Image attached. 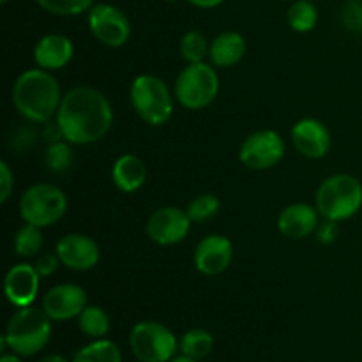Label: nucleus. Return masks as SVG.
<instances>
[{"label": "nucleus", "mask_w": 362, "mask_h": 362, "mask_svg": "<svg viewBox=\"0 0 362 362\" xmlns=\"http://www.w3.org/2000/svg\"><path fill=\"white\" fill-rule=\"evenodd\" d=\"M64 140L87 145L101 140L113 124V110L103 92L92 87H74L62 98L57 112Z\"/></svg>", "instance_id": "1"}, {"label": "nucleus", "mask_w": 362, "mask_h": 362, "mask_svg": "<svg viewBox=\"0 0 362 362\" xmlns=\"http://www.w3.org/2000/svg\"><path fill=\"white\" fill-rule=\"evenodd\" d=\"M13 103L30 122H49L62 103L59 81L46 69L25 71L14 81Z\"/></svg>", "instance_id": "2"}, {"label": "nucleus", "mask_w": 362, "mask_h": 362, "mask_svg": "<svg viewBox=\"0 0 362 362\" xmlns=\"http://www.w3.org/2000/svg\"><path fill=\"white\" fill-rule=\"evenodd\" d=\"M4 338L7 346L18 356H35L52 338V318L39 308H20L11 317Z\"/></svg>", "instance_id": "3"}, {"label": "nucleus", "mask_w": 362, "mask_h": 362, "mask_svg": "<svg viewBox=\"0 0 362 362\" xmlns=\"http://www.w3.org/2000/svg\"><path fill=\"white\" fill-rule=\"evenodd\" d=\"M362 207V184L349 173H336L320 184L317 191V209L324 219L345 221Z\"/></svg>", "instance_id": "4"}, {"label": "nucleus", "mask_w": 362, "mask_h": 362, "mask_svg": "<svg viewBox=\"0 0 362 362\" xmlns=\"http://www.w3.org/2000/svg\"><path fill=\"white\" fill-rule=\"evenodd\" d=\"M129 98L138 117L151 126H163L172 117L173 99L168 85L154 74L134 78Z\"/></svg>", "instance_id": "5"}, {"label": "nucleus", "mask_w": 362, "mask_h": 362, "mask_svg": "<svg viewBox=\"0 0 362 362\" xmlns=\"http://www.w3.org/2000/svg\"><path fill=\"white\" fill-rule=\"evenodd\" d=\"M67 198L55 184H34L23 193L20 200L21 219L39 228L52 226L66 214Z\"/></svg>", "instance_id": "6"}, {"label": "nucleus", "mask_w": 362, "mask_h": 362, "mask_svg": "<svg viewBox=\"0 0 362 362\" xmlns=\"http://www.w3.org/2000/svg\"><path fill=\"white\" fill-rule=\"evenodd\" d=\"M219 92V78L212 66L205 62L189 64L175 81V98L184 108H207Z\"/></svg>", "instance_id": "7"}, {"label": "nucleus", "mask_w": 362, "mask_h": 362, "mask_svg": "<svg viewBox=\"0 0 362 362\" xmlns=\"http://www.w3.org/2000/svg\"><path fill=\"white\" fill-rule=\"evenodd\" d=\"M129 346L140 362H170L175 356L177 339L166 325L145 320L131 331Z\"/></svg>", "instance_id": "8"}, {"label": "nucleus", "mask_w": 362, "mask_h": 362, "mask_svg": "<svg viewBox=\"0 0 362 362\" xmlns=\"http://www.w3.org/2000/svg\"><path fill=\"white\" fill-rule=\"evenodd\" d=\"M88 28L99 42L110 48L124 46L131 37L129 18L112 4H94L90 7Z\"/></svg>", "instance_id": "9"}, {"label": "nucleus", "mask_w": 362, "mask_h": 362, "mask_svg": "<svg viewBox=\"0 0 362 362\" xmlns=\"http://www.w3.org/2000/svg\"><path fill=\"white\" fill-rule=\"evenodd\" d=\"M239 158L251 170H269L285 158V140L272 129L250 134L240 145Z\"/></svg>", "instance_id": "10"}, {"label": "nucleus", "mask_w": 362, "mask_h": 362, "mask_svg": "<svg viewBox=\"0 0 362 362\" xmlns=\"http://www.w3.org/2000/svg\"><path fill=\"white\" fill-rule=\"evenodd\" d=\"M191 228L187 212L179 207H161L147 221V235L159 246H173L186 239Z\"/></svg>", "instance_id": "11"}, {"label": "nucleus", "mask_w": 362, "mask_h": 362, "mask_svg": "<svg viewBox=\"0 0 362 362\" xmlns=\"http://www.w3.org/2000/svg\"><path fill=\"white\" fill-rule=\"evenodd\" d=\"M85 308H87V293L81 286L73 283L53 286L42 299V310L53 322H66L80 317Z\"/></svg>", "instance_id": "12"}, {"label": "nucleus", "mask_w": 362, "mask_h": 362, "mask_svg": "<svg viewBox=\"0 0 362 362\" xmlns=\"http://www.w3.org/2000/svg\"><path fill=\"white\" fill-rule=\"evenodd\" d=\"M233 258V246L230 239L219 233L204 237L194 247V267L205 276H218L230 267Z\"/></svg>", "instance_id": "13"}, {"label": "nucleus", "mask_w": 362, "mask_h": 362, "mask_svg": "<svg viewBox=\"0 0 362 362\" xmlns=\"http://www.w3.org/2000/svg\"><path fill=\"white\" fill-rule=\"evenodd\" d=\"M57 255L62 265L71 271H90L98 265L99 246L92 237L83 233H67L57 243Z\"/></svg>", "instance_id": "14"}, {"label": "nucleus", "mask_w": 362, "mask_h": 362, "mask_svg": "<svg viewBox=\"0 0 362 362\" xmlns=\"http://www.w3.org/2000/svg\"><path fill=\"white\" fill-rule=\"evenodd\" d=\"M292 144L304 158L320 159L331 151V133L327 126L318 119H300L292 127Z\"/></svg>", "instance_id": "15"}, {"label": "nucleus", "mask_w": 362, "mask_h": 362, "mask_svg": "<svg viewBox=\"0 0 362 362\" xmlns=\"http://www.w3.org/2000/svg\"><path fill=\"white\" fill-rule=\"evenodd\" d=\"M39 272L30 264H18L7 271L4 281V292L7 300L16 308L32 306L37 297Z\"/></svg>", "instance_id": "16"}, {"label": "nucleus", "mask_w": 362, "mask_h": 362, "mask_svg": "<svg viewBox=\"0 0 362 362\" xmlns=\"http://www.w3.org/2000/svg\"><path fill=\"white\" fill-rule=\"evenodd\" d=\"M74 46L67 35L46 34L35 42L34 60L41 69L59 71L71 62Z\"/></svg>", "instance_id": "17"}, {"label": "nucleus", "mask_w": 362, "mask_h": 362, "mask_svg": "<svg viewBox=\"0 0 362 362\" xmlns=\"http://www.w3.org/2000/svg\"><path fill=\"white\" fill-rule=\"evenodd\" d=\"M318 209L308 204H292L278 218V230L288 239H304L318 226Z\"/></svg>", "instance_id": "18"}, {"label": "nucleus", "mask_w": 362, "mask_h": 362, "mask_svg": "<svg viewBox=\"0 0 362 362\" xmlns=\"http://www.w3.org/2000/svg\"><path fill=\"white\" fill-rule=\"evenodd\" d=\"M246 55V41L239 32L226 30L216 35L211 42L209 57L216 67H232Z\"/></svg>", "instance_id": "19"}, {"label": "nucleus", "mask_w": 362, "mask_h": 362, "mask_svg": "<svg viewBox=\"0 0 362 362\" xmlns=\"http://www.w3.org/2000/svg\"><path fill=\"white\" fill-rule=\"evenodd\" d=\"M147 179V166L138 156L124 154L115 161L112 170V180L117 189L124 193H134Z\"/></svg>", "instance_id": "20"}, {"label": "nucleus", "mask_w": 362, "mask_h": 362, "mask_svg": "<svg viewBox=\"0 0 362 362\" xmlns=\"http://www.w3.org/2000/svg\"><path fill=\"white\" fill-rule=\"evenodd\" d=\"M71 362H122V354L110 339H95L81 346Z\"/></svg>", "instance_id": "21"}, {"label": "nucleus", "mask_w": 362, "mask_h": 362, "mask_svg": "<svg viewBox=\"0 0 362 362\" xmlns=\"http://www.w3.org/2000/svg\"><path fill=\"white\" fill-rule=\"evenodd\" d=\"M78 325L88 338L103 339L110 332V317L103 308L87 306L78 317Z\"/></svg>", "instance_id": "22"}, {"label": "nucleus", "mask_w": 362, "mask_h": 362, "mask_svg": "<svg viewBox=\"0 0 362 362\" xmlns=\"http://www.w3.org/2000/svg\"><path fill=\"white\" fill-rule=\"evenodd\" d=\"M286 20H288V25L292 30L304 34V32H310L317 27L318 11L311 0H296L288 7Z\"/></svg>", "instance_id": "23"}, {"label": "nucleus", "mask_w": 362, "mask_h": 362, "mask_svg": "<svg viewBox=\"0 0 362 362\" xmlns=\"http://www.w3.org/2000/svg\"><path fill=\"white\" fill-rule=\"evenodd\" d=\"M214 349V338L205 329H191L180 339V350L191 359H204Z\"/></svg>", "instance_id": "24"}, {"label": "nucleus", "mask_w": 362, "mask_h": 362, "mask_svg": "<svg viewBox=\"0 0 362 362\" xmlns=\"http://www.w3.org/2000/svg\"><path fill=\"white\" fill-rule=\"evenodd\" d=\"M42 247V233L41 228L35 225L25 223L14 235V251L18 257L32 258L39 255Z\"/></svg>", "instance_id": "25"}, {"label": "nucleus", "mask_w": 362, "mask_h": 362, "mask_svg": "<svg viewBox=\"0 0 362 362\" xmlns=\"http://www.w3.org/2000/svg\"><path fill=\"white\" fill-rule=\"evenodd\" d=\"M209 49L211 45L207 42V37L198 30L187 32L180 39V55L187 64L204 62L205 57L209 55Z\"/></svg>", "instance_id": "26"}, {"label": "nucleus", "mask_w": 362, "mask_h": 362, "mask_svg": "<svg viewBox=\"0 0 362 362\" xmlns=\"http://www.w3.org/2000/svg\"><path fill=\"white\" fill-rule=\"evenodd\" d=\"M219 207H221V202L216 194L205 193L200 194V197L193 198L187 205L186 212L189 216L191 223H198V225H204V223L211 221L216 214L219 212Z\"/></svg>", "instance_id": "27"}, {"label": "nucleus", "mask_w": 362, "mask_h": 362, "mask_svg": "<svg viewBox=\"0 0 362 362\" xmlns=\"http://www.w3.org/2000/svg\"><path fill=\"white\" fill-rule=\"evenodd\" d=\"M45 161L52 173L60 175V173L69 172L74 161V156L69 147V141L60 140V141H55V144H49L48 148H46Z\"/></svg>", "instance_id": "28"}, {"label": "nucleus", "mask_w": 362, "mask_h": 362, "mask_svg": "<svg viewBox=\"0 0 362 362\" xmlns=\"http://www.w3.org/2000/svg\"><path fill=\"white\" fill-rule=\"evenodd\" d=\"M39 7L57 16H76V14L90 11L94 0H35Z\"/></svg>", "instance_id": "29"}, {"label": "nucleus", "mask_w": 362, "mask_h": 362, "mask_svg": "<svg viewBox=\"0 0 362 362\" xmlns=\"http://www.w3.org/2000/svg\"><path fill=\"white\" fill-rule=\"evenodd\" d=\"M341 21L345 28L352 32L362 30V4L359 0H349L341 11Z\"/></svg>", "instance_id": "30"}, {"label": "nucleus", "mask_w": 362, "mask_h": 362, "mask_svg": "<svg viewBox=\"0 0 362 362\" xmlns=\"http://www.w3.org/2000/svg\"><path fill=\"white\" fill-rule=\"evenodd\" d=\"M60 264H62V262H60L59 255L57 253H42L41 257H37L34 267L35 271L39 272L41 278H48V276L55 274Z\"/></svg>", "instance_id": "31"}, {"label": "nucleus", "mask_w": 362, "mask_h": 362, "mask_svg": "<svg viewBox=\"0 0 362 362\" xmlns=\"http://www.w3.org/2000/svg\"><path fill=\"white\" fill-rule=\"evenodd\" d=\"M315 232H317L318 243L325 244V246H327V244L336 243V240H338V237H339L338 223L331 221V219H324L322 223H318V226H317V230H315Z\"/></svg>", "instance_id": "32"}, {"label": "nucleus", "mask_w": 362, "mask_h": 362, "mask_svg": "<svg viewBox=\"0 0 362 362\" xmlns=\"http://www.w3.org/2000/svg\"><path fill=\"white\" fill-rule=\"evenodd\" d=\"M14 189V177L6 161L0 163V202L6 204Z\"/></svg>", "instance_id": "33"}, {"label": "nucleus", "mask_w": 362, "mask_h": 362, "mask_svg": "<svg viewBox=\"0 0 362 362\" xmlns=\"http://www.w3.org/2000/svg\"><path fill=\"white\" fill-rule=\"evenodd\" d=\"M186 2H189L194 7H200V9H214V7L221 6L225 0H186Z\"/></svg>", "instance_id": "34"}, {"label": "nucleus", "mask_w": 362, "mask_h": 362, "mask_svg": "<svg viewBox=\"0 0 362 362\" xmlns=\"http://www.w3.org/2000/svg\"><path fill=\"white\" fill-rule=\"evenodd\" d=\"M39 362H69V361H67L66 357L55 356V354H53V356H46L45 359H41Z\"/></svg>", "instance_id": "35"}, {"label": "nucleus", "mask_w": 362, "mask_h": 362, "mask_svg": "<svg viewBox=\"0 0 362 362\" xmlns=\"http://www.w3.org/2000/svg\"><path fill=\"white\" fill-rule=\"evenodd\" d=\"M0 362H23V361L18 357V354H6V356H2Z\"/></svg>", "instance_id": "36"}, {"label": "nucleus", "mask_w": 362, "mask_h": 362, "mask_svg": "<svg viewBox=\"0 0 362 362\" xmlns=\"http://www.w3.org/2000/svg\"><path fill=\"white\" fill-rule=\"evenodd\" d=\"M170 362H197V359H191V357H187V356H180V357H173L172 361Z\"/></svg>", "instance_id": "37"}, {"label": "nucleus", "mask_w": 362, "mask_h": 362, "mask_svg": "<svg viewBox=\"0 0 362 362\" xmlns=\"http://www.w3.org/2000/svg\"><path fill=\"white\" fill-rule=\"evenodd\" d=\"M0 2H2V4H6V2H7V0H0Z\"/></svg>", "instance_id": "38"}]
</instances>
